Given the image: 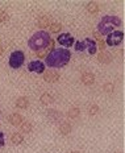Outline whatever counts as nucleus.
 Masks as SVG:
<instances>
[{
	"instance_id": "f257e3e1",
	"label": "nucleus",
	"mask_w": 125,
	"mask_h": 153,
	"mask_svg": "<svg viewBox=\"0 0 125 153\" xmlns=\"http://www.w3.org/2000/svg\"><path fill=\"white\" fill-rule=\"evenodd\" d=\"M71 59V52L65 48L53 49L52 52L45 57V66H49L52 69H61L65 68Z\"/></svg>"
},
{
	"instance_id": "f03ea898",
	"label": "nucleus",
	"mask_w": 125,
	"mask_h": 153,
	"mask_svg": "<svg viewBox=\"0 0 125 153\" xmlns=\"http://www.w3.org/2000/svg\"><path fill=\"white\" fill-rule=\"evenodd\" d=\"M121 24H123V21L120 17L113 15H105L100 19L96 28H98V33L100 36H108L109 33L116 30V28H120Z\"/></svg>"
},
{
	"instance_id": "7ed1b4c3",
	"label": "nucleus",
	"mask_w": 125,
	"mask_h": 153,
	"mask_svg": "<svg viewBox=\"0 0 125 153\" xmlns=\"http://www.w3.org/2000/svg\"><path fill=\"white\" fill-rule=\"evenodd\" d=\"M50 41H52V37H50V33L46 30H38L34 34H32V37L28 40V46H29L30 50H34V52H38V50L46 49L49 46Z\"/></svg>"
},
{
	"instance_id": "20e7f679",
	"label": "nucleus",
	"mask_w": 125,
	"mask_h": 153,
	"mask_svg": "<svg viewBox=\"0 0 125 153\" xmlns=\"http://www.w3.org/2000/svg\"><path fill=\"white\" fill-rule=\"evenodd\" d=\"M24 62H25V54H24V52H21V50H15V52H12L8 58V65L13 70L20 69L21 66L24 65Z\"/></svg>"
},
{
	"instance_id": "39448f33",
	"label": "nucleus",
	"mask_w": 125,
	"mask_h": 153,
	"mask_svg": "<svg viewBox=\"0 0 125 153\" xmlns=\"http://www.w3.org/2000/svg\"><path fill=\"white\" fill-rule=\"evenodd\" d=\"M124 40V32L123 30H115L105 37V44L108 46H118Z\"/></svg>"
},
{
	"instance_id": "423d86ee",
	"label": "nucleus",
	"mask_w": 125,
	"mask_h": 153,
	"mask_svg": "<svg viewBox=\"0 0 125 153\" xmlns=\"http://www.w3.org/2000/svg\"><path fill=\"white\" fill-rule=\"evenodd\" d=\"M57 41H58L59 45H62V48H65V49L71 48L74 45V42H75L74 37L70 33H61L59 36L57 37Z\"/></svg>"
},
{
	"instance_id": "0eeeda50",
	"label": "nucleus",
	"mask_w": 125,
	"mask_h": 153,
	"mask_svg": "<svg viewBox=\"0 0 125 153\" xmlns=\"http://www.w3.org/2000/svg\"><path fill=\"white\" fill-rule=\"evenodd\" d=\"M28 70L30 73H36V74H44V71L46 70V66L40 59H34V61H30L28 63Z\"/></svg>"
},
{
	"instance_id": "6e6552de",
	"label": "nucleus",
	"mask_w": 125,
	"mask_h": 153,
	"mask_svg": "<svg viewBox=\"0 0 125 153\" xmlns=\"http://www.w3.org/2000/svg\"><path fill=\"white\" fill-rule=\"evenodd\" d=\"M44 79L49 83H54L59 79V74L55 70H45L44 71Z\"/></svg>"
},
{
	"instance_id": "1a4fd4ad",
	"label": "nucleus",
	"mask_w": 125,
	"mask_h": 153,
	"mask_svg": "<svg viewBox=\"0 0 125 153\" xmlns=\"http://www.w3.org/2000/svg\"><path fill=\"white\" fill-rule=\"evenodd\" d=\"M84 44H86V50L88 52L89 56H94L96 53V50H98V44H96L95 40H92V38H84Z\"/></svg>"
},
{
	"instance_id": "9d476101",
	"label": "nucleus",
	"mask_w": 125,
	"mask_h": 153,
	"mask_svg": "<svg viewBox=\"0 0 125 153\" xmlns=\"http://www.w3.org/2000/svg\"><path fill=\"white\" fill-rule=\"evenodd\" d=\"M54 49V40L52 38V41H50V44H49V46L46 48V49H42V50H38L37 52V57L38 58H45V57L47 56L52 50Z\"/></svg>"
},
{
	"instance_id": "9b49d317",
	"label": "nucleus",
	"mask_w": 125,
	"mask_h": 153,
	"mask_svg": "<svg viewBox=\"0 0 125 153\" xmlns=\"http://www.w3.org/2000/svg\"><path fill=\"white\" fill-rule=\"evenodd\" d=\"M95 82V75L92 74V73H84V74L82 75V83L83 85H87V86H89V85H92Z\"/></svg>"
},
{
	"instance_id": "f8f14e48",
	"label": "nucleus",
	"mask_w": 125,
	"mask_h": 153,
	"mask_svg": "<svg viewBox=\"0 0 125 153\" xmlns=\"http://www.w3.org/2000/svg\"><path fill=\"white\" fill-rule=\"evenodd\" d=\"M9 123L12 124V126L15 127H18L22 124V116L20 114H12L11 116H9Z\"/></svg>"
},
{
	"instance_id": "ddd939ff",
	"label": "nucleus",
	"mask_w": 125,
	"mask_h": 153,
	"mask_svg": "<svg viewBox=\"0 0 125 153\" xmlns=\"http://www.w3.org/2000/svg\"><path fill=\"white\" fill-rule=\"evenodd\" d=\"M98 59L100 61L101 63H111L112 61V56L108 52H105V50H103L100 54L98 56Z\"/></svg>"
},
{
	"instance_id": "4468645a",
	"label": "nucleus",
	"mask_w": 125,
	"mask_h": 153,
	"mask_svg": "<svg viewBox=\"0 0 125 153\" xmlns=\"http://www.w3.org/2000/svg\"><path fill=\"white\" fill-rule=\"evenodd\" d=\"M16 106H17V108L25 110V108H28V106H29V100H28L27 97H20L16 100Z\"/></svg>"
},
{
	"instance_id": "2eb2a0df",
	"label": "nucleus",
	"mask_w": 125,
	"mask_h": 153,
	"mask_svg": "<svg viewBox=\"0 0 125 153\" xmlns=\"http://www.w3.org/2000/svg\"><path fill=\"white\" fill-rule=\"evenodd\" d=\"M37 25H38V28H42V30H44V28H47L50 25L49 17H47V16H41V17H38Z\"/></svg>"
},
{
	"instance_id": "dca6fc26",
	"label": "nucleus",
	"mask_w": 125,
	"mask_h": 153,
	"mask_svg": "<svg viewBox=\"0 0 125 153\" xmlns=\"http://www.w3.org/2000/svg\"><path fill=\"white\" fill-rule=\"evenodd\" d=\"M86 9H87L88 13L95 15L99 12V5H98V3H95V1H89L87 4V7H86Z\"/></svg>"
},
{
	"instance_id": "f3484780",
	"label": "nucleus",
	"mask_w": 125,
	"mask_h": 153,
	"mask_svg": "<svg viewBox=\"0 0 125 153\" xmlns=\"http://www.w3.org/2000/svg\"><path fill=\"white\" fill-rule=\"evenodd\" d=\"M11 141L13 145H20L22 141H24V136L21 135V133H13V135L11 136Z\"/></svg>"
},
{
	"instance_id": "a211bd4d",
	"label": "nucleus",
	"mask_w": 125,
	"mask_h": 153,
	"mask_svg": "<svg viewBox=\"0 0 125 153\" xmlns=\"http://www.w3.org/2000/svg\"><path fill=\"white\" fill-rule=\"evenodd\" d=\"M54 99H53V97L50 94H47V92H45V94L41 95V98H40V102L42 104H49V103H52Z\"/></svg>"
},
{
	"instance_id": "6ab92c4d",
	"label": "nucleus",
	"mask_w": 125,
	"mask_h": 153,
	"mask_svg": "<svg viewBox=\"0 0 125 153\" xmlns=\"http://www.w3.org/2000/svg\"><path fill=\"white\" fill-rule=\"evenodd\" d=\"M59 131L62 135H69V133L71 132V126H70L69 123H62L59 126Z\"/></svg>"
},
{
	"instance_id": "aec40b11",
	"label": "nucleus",
	"mask_w": 125,
	"mask_h": 153,
	"mask_svg": "<svg viewBox=\"0 0 125 153\" xmlns=\"http://www.w3.org/2000/svg\"><path fill=\"white\" fill-rule=\"evenodd\" d=\"M74 49L76 50V52H84L86 50V44H84V41H75L74 42Z\"/></svg>"
},
{
	"instance_id": "412c9836",
	"label": "nucleus",
	"mask_w": 125,
	"mask_h": 153,
	"mask_svg": "<svg viewBox=\"0 0 125 153\" xmlns=\"http://www.w3.org/2000/svg\"><path fill=\"white\" fill-rule=\"evenodd\" d=\"M79 108H76V107H74V108H70V111H69V117H71V119H76V117L79 116Z\"/></svg>"
},
{
	"instance_id": "4be33fe9",
	"label": "nucleus",
	"mask_w": 125,
	"mask_h": 153,
	"mask_svg": "<svg viewBox=\"0 0 125 153\" xmlns=\"http://www.w3.org/2000/svg\"><path fill=\"white\" fill-rule=\"evenodd\" d=\"M61 29H62V24H59V23L50 24V30H52L53 33H58V32H61Z\"/></svg>"
},
{
	"instance_id": "5701e85b",
	"label": "nucleus",
	"mask_w": 125,
	"mask_h": 153,
	"mask_svg": "<svg viewBox=\"0 0 125 153\" xmlns=\"http://www.w3.org/2000/svg\"><path fill=\"white\" fill-rule=\"evenodd\" d=\"M21 131H22L24 133H29L30 131H32V123H29V122L22 123V124H21Z\"/></svg>"
},
{
	"instance_id": "b1692460",
	"label": "nucleus",
	"mask_w": 125,
	"mask_h": 153,
	"mask_svg": "<svg viewBox=\"0 0 125 153\" xmlns=\"http://www.w3.org/2000/svg\"><path fill=\"white\" fill-rule=\"evenodd\" d=\"M8 13L4 11H0V24L1 23H5V21H8Z\"/></svg>"
},
{
	"instance_id": "393cba45",
	"label": "nucleus",
	"mask_w": 125,
	"mask_h": 153,
	"mask_svg": "<svg viewBox=\"0 0 125 153\" xmlns=\"http://www.w3.org/2000/svg\"><path fill=\"white\" fill-rule=\"evenodd\" d=\"M88 112H89V115H96L99 112V107L92 104V106H89V108H88Z\"/></svg>"
},
{
	"instance_id": "a878e982",
	"label": "nucleus",
	"mask_w": 125,
	"mask_h": 153,
	"mask_svg": "<svg viewBox=\"0 0 125 153\" xmlns=\"http://www.w3.org/2000/svg\"><path fill=\"white\" fill-rule=\"evenodd\" d=\"M4 145H5V136H4V133L0 131V148H3Z\"/></svg>"
},
{
	"instance_id": "bb28decb",
	"label": "nucleus",
	"mask_w": 125,
	"mask_h": 153,
	"mask_svg": "<svg viewBox=\"0 0 125 153\" xmlns=\"http://www.w3.org/2000/svg\"><path fill=\"white\" fill-rule=\"evenodd\" d=\"M104 91H107V92H112V91H113V85H112V83H107V85H104Z\"/></svg>"
},
{
	"instance_id": "cd10ccee",
	"label": "nucleus",
	"mask_w": 125,
	"mask_h": 153,
	"mask_svg": "<svg viewBox=\"0 0 125 153\" xmlns=\"http://www.w3.org/2000/svg\"><path fill=\"white\" fill-rule=\"evenodd\" d=\"M99 46H100V49H104V48H105V42H104L103 40L99 41Z\"/></svg>"
},
{
	"instance_id": "c85d7f7f",
	"label": "nucleus",
	"mask_w": 125,
	"mask_h": 153,
	"mask_svg": "<svg viewBox=\"0 0 125 153\" xmlns=\"http://www.w3.org/2000/svg\"><path fill=\"white\" fill-rule=\"evenodd\" d=\"M1 54H3V46L0 45V56H1Z\"/></svg>"
},
{
	"instance_id": "c756f323",
	"label": "nucleus",
	"mask_w": 125,
	"mask_h": 153,
	"mask_svg": "<svg viewBox=\"0 0 125 153\" xmlns=\"http://www.w3.org/2000/svg\"><path fill=\"white\" fill-rule=\"evenodd\" d=\"M71 153H81V152H78V151H74V152H71Z\"/></svg>"
}]
</instances>
